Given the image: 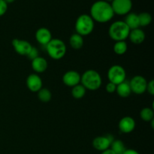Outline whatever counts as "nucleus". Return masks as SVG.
<instances>
[{"mask_svg": "<svg viewBox=\"0 0 154 154\" xmlns=\"http://www.w3.org/2000/svg\"><path fill=\"white\" fill-rule=\"evenodd\" d=\"M116 89H117V85L111 82H108L106 84V87H105V90L108 92V93H114L116 92Z\"/></svg>", "mask_w": 154, "mask_h": 154, "instance_id": "cd10ccee", "label": "nucleus"}, {"mask_svg": "<svg viewBox=\"0 0 154 154\" xmlns=\"http://www.w3.org/2000/svg\"><path fill=\"white\" fill-rule=\"evenodd\" d=\"M110 149L115 154H123L126 150L124 143L121 140H114L111 143Z\"/></svg>", "mask_w": 154, "mask_h": 154, "instance_id": "aec40b11", "label": "nucleus"}, {"mask_svg": "<svg viewBox=\"0 0 154 154\" xmlns=\"http://www.w3.org/2000/svg\"><path fill=\"white\" fill-rule=\"evenodd\" d=\"M12 46L16 53L21 56L28 55L30 50L32 48V45L28 41L19 38H14L12 40Z\"/></svg>", "mask_w": 154, "mask_h": 154, "instance_id": "9d476101", "label": "nucleus"}, {"mask_svg": "<svg viewBox=\"0 0 154 154\" xmlns=\"http://www.w3.org/2000/svg\"><path fill=\"white\" fill-rule=\"evenodd\" d=\"M86 92H87V90L85 89V87L81 84H79L72 87V96L76 99H81L84 97V96L86 95Z\"/></svg>", "mask_w": 154, "mask_h": 154, "instance_id": "412c9836", "label": "nucleus"}, {"mask_svg": "<svg viewBox=\"0 0 154 154\" xmlns=\"http://www.w3.org/2000/svg\"><path fill=\"white\" fill-rule=\"evenodd\" d=\"M108 78L109 82L118 85L126 81V72L120 65H114L108 71Z\"/></svg>", "mask_w": 154, "mask_h": 154, "instance_id": "423d86ee", "label": "nucleus"}, {"mask_svg": "<svg viewBox=\"0 0 154 154\" xmlns=\"http://www.w3.org/2000/svg\"><path fill=\"white\" fill-rule=\"evenodd\" d=\"M114 137L111 135L97 136L93 140V147L98 151L103 152L111 147V143L114 141Z\"/></svg>", "mask_w": 154, "mask_h": 154, "instance_id": "1a4fd4ad", "label": "nucleus"}, {"mask_svg": "<svg viewBox=\"0 0 154 154\" xmlns=\"http://www.w3.org/2000/svg\"><path fill=\"white\" fill-rule=\"evenodd\" d=\"M4 1L8 5V4H11V3H13L15 0H4Z\"/></svg>", "mask_w": 154, "mask_h": 154, "instance_id": "2f4dec72", "label": "nucleus"}, {"mask_svg": "<svg viewBox=\"0 0 154 154\" xmlns=\"http://www.w3.org/2000/svg\"><path fill=\"white\" fill-rule=\"evenodd\" d=\"M90 15L94 22L105 23L111 21L115 14L111 3L105 0H98L92 5Z\"/></svg>", "mask_w": 154, "mask_h": 154, "instance_id": "f257e3e1", "label": "nucleus"}, {"mask_svg": "<svg viewBox=\"0 0 154 154\" xmlns=\"http://www.w3.org/2000/svg\"><path fill=\"white\" fill-rule=\"evenodd\" d=\"M26 84L29 90L33 93H38L43 86L42 78L36 73H33L29 75L26 78Z\"/></svg>", "mask_w": 154, "mask_h": 154, "instance_id": "f8f14e48", "label": "nucleus"}, {"mask_svg": "<svg viewBox=\"0 0 154 154\" xmlns=\"http://www.w3.org/2000/svg\"><path fill=\"white\" fill-rule=\"evenodd\" d=\"M75 28L76 33L81 36L89 35L95 28V22L90 14H81L75 21Z\"/></svg>", "mask_w": 154, "mask_h": 154, "instance_id": "20e7f679", "label": "nucleus"}, {"mask_svg": "<svg viewBox=\"0 0 154 154\" xmlns=\"http://www.w3.org/2000/svg\"><path fill=\"white\" fill-rule=\"evenodd\" d=\"M123 21L127 25V26L130 29V30L140 28L139 19H138V14L134 13V12H129V14L126 15Z\"/></svg>", "mask_w": 154, "mask_h": 154, "instance_id": "f3484780", "label": "nucleus"}, {"mask_svg": "<svg viewBox=\"0 0 154 154\" xmlns=\"http://www.w3.org/2000/svg\"><path fill=\"white\" fill-rule=\"evenodd\" d=\"M116 92H117V95L121 98H127L132 93V90H131L130 85H129V82L125 81L123 82L120 83V84L117 85V89H116Z\"/></svg>", "mask_w": 154, "mask_h": 154, "instance_id": "a211bd4d", "label": "nucleus"}, {"mask_svg": "<svg viewBox=\"0 0 154 154\" xmlns=\"http://www.w3.org/2000/svg\"><path fill=\"white\" fill-rule=\"evenodd\" d=\"M84 44V37L78 33H74L69 38V45L75 50H80L83 48Z\"/></svg>", "mask_w": 154, "mask_h": 154, "instance_id": "6ab92c4d", "label": "nucleus"}, {"mask_svg": "<svg viewBox=\"0 0 154 154\" xmlns=\"http://www.w3.org/2000/svg\"><path fill=\"white\" fill-rule=\"evenodd\" d=\"M140 27H145L150 25L152 22V16L148 12H141L138 14Z\"/></svg>", "mask_w": 154, "mask_h": 154, "instance_id": "393cba45", "label": "nucleus"}, {"mask_svg": "<svg viewBox=\"0 0 154 154\" xmlns=\"http://www.w3.org/2000/svg\"><path fill=\"white\" fill-rule=\"evenodd\" d=\"M45 47L48 56L55 60L63 58L67 51L66 44L63 40L59 38H52Z\"/></svg>", "mask_w": 154, "mask_h": 154, "instance_id": "39448f33", "label": "nucleus"}, {"mask_svg": "<svg viewBox=\"0 0 154 154\" xmlns=\"http://www.w3.org/2000/svg\"><path fill=\"white\" fill-rule=\"evenodd\" d=\"M26 57H28V58L31 61H32V60H35V59L37 58L38 57H39L38 50L36 48H35V47L32 46V49L30 50L29 53L28 55H27Z\"/></svg>", "mask_w": 154, "mask_h": 154, "instance_id": "a878e982", "label": "nucleus"}, {"mask_svg": "<svg viewBox=\"0 0 154 154\" xmlns=\"http://www.w3.org/2000/svg\"><path fill=\"white\" fill-rule=\"evenodd\" d=\"M101 154H115L114 153V152L112 151V150H111V149H108V150H105V151H103V152H102V153H101Z\"/></svg>", "mask_w": 154, "mask_h": 154, "instance_id": "7c9ffc66", "label": "nucleus"}, {"mask_svg": "<svg viewBox=\"0 0 154 154\" xmlns=\"http://www.w3.org/2000/svg\"><path fill=\"white\" fill-rule=\"evenodd\" d=\"M114 52L117 55L122 56L125 54L127 51L128 45L125 41H121V42H116L114 45Z\"/></svg>", "mask_w": 154, "mask_h": 154, "instance_id": "4be33fe9", "label": "nucleus"}, {"mask_svg": "<svg viewBox=\"0 0 154 154\" xmlns=\"http://www.w3.org/2000/svg\"><path fill=\"white\" fill-rule=\"evenodd\" d=\"M37 93L38 99L42 102H44V103L49 102L52 99V93H51V90H48V88H43L42 87Z\"/></svg>", "mask_w": 154, "mask_h": 154, "instance_id": "5701e85b", "label": "nucleus"}, {"mask_svg": "<svg viewBox=\"0 0 154 154\" xmlns=\"http://www.w3.org/2000/svg\"><path fill=\"white\" fill-rule=\"evenodd\" d=\"M52 38V33L46 27H41L36 31L35 39L41 45L46 46Z\"/></svg>", "mask_w": 154, "mask_h": 154, "instance_id": "4468645a", "label": "nucleus"}, {"mask_svg": "<svg viewBox=\"0 0 154 154\" xmlns=\"http://www.w3.org/2000/svg\"><path fill=\"white\" fill-rule=\"evenodd\" d=\"M140 117L144 122H150L154 119V111L150 108H144L140 111Z\"/></svg>", "mask_w": 154, "mask_h": 154, "instance_id": "b1692460", "label": "nucleus"}, {"mask_svg": "<svg viewBox=\"0 0 154 154\" xmlns=\"http://www.w3.org/2000/svg\"><path fill=\"white\" fill-rule=\"evenodd\" d=\"M81 84L86 90L95 91L99 90L102 84V78L100 74L96 70L89 69L81 75Z\"/></svg>", "mask_w": 154, "mask_h": 154, "instance_id": "f03ea898", "label": "nucleus"}, {"mask_svg": "<svg viewBox=\"0 0 154 154\" xmlns=\"http://www.w3.org/2000/svg\"><path fill=\"white\" fill-rule=\"evenodd\" d=\"M132 93L137 95H141L147 90V81L141 75H135L129 81Z\"/></svg>", "mask_w": 154, "mask_h": 154, "instance_id": "6e6552de", "label": "nucleus"}, {"mask_svg": "<svg viewBox=\"0 0 154 154\" xmlns=\"http://www.w3.org/2000/svg\"><path fill=\"white\" fill-rule=\"evenodd\" d=\"M135 126H136L135 120L129 116H126L120 119L118 123L119 129L120 132L124 134L131 133L135 129Z\"/></svg>", "mask_w": 154, "mask_h": 154, "instance_id": "ddd939ff", "label": "nucleus"}, {"mask_svg": "<svg viewBox=\"0 0 154 154\" xmlns=\"http://www.w3.org/2000/svg\"><path fill=\"white\" fill-rule=\"evenodd\" d=\"M81 75L77 71L69 70L66 72L63 76V82L66 86L73 87L81 84Z\"/></svg>", "mask_w": 154, "mask_h": 154, "instance_id": "9b49d317", "label": "nucleus"}, {"mask_svg": "<svg viewBox=\"0 0 154 154\" xmlns=\"http://www.w3.org/2000/svg\"><path fill=\"white\" fill-rule=\"evenodd\" d=\"M123 154H140L137 150L134 149H126Z\"/></svg>", "mask_w": 154, "mask_h": 154, "instance_id": "c756f323", "label": "nucleus"}, {"mask_svg": "<svg viewBox=\"0 0 154 154\" xmlns=\"http://www.w3.org/2000/svg\"><path fill=\"white\" fill-rule=\"evenodd\" d=\"M8 5L4 0H0V17L3 16L6 13L8 10Z\"/></svg>", "mask_w": 154, "mask_h": 154, "instance_id": "bb28decb", "label": "nucleus"}, {"mask_svg": "<svg viewBox=\"0 0 154 154\" xmlns=\"http://www.w3.org/2000/svg\"><path fill=\"white\" fill-rule=\"evenodd\" d=\"M146 91L148 92V93L151 96H153L154 95V81L153 80H151L149 82H147V90Z\"/></svg>", "mask_w": 154, "mask_h": 154, "instance_id": "c85d7f7f", "label": "nucleus"}, {"mask_svg": "<svg viewBox=\"0 0 154 154\" xmlns=\"http://www.w3.org/2000/svg\"><path fill=\"white\" fill-rule=\"evenodd\" d=\"M32 69L36 74H41L45 72L48 67V61L42 57H38L31 61Z\"/></svg>", "mask_w": 154, "mask_h": 154, "instance_id": "2eb2a0df", "label": "nucleus"}, {"mask_svg": "<svg viewBox=\"0 0 154 154\" xmlns=\"http://www.w3.org/2000/svg\"><path fill=\"white\" fill-rule=\"evenodd\" d=\"M105 1H106V2H109V3H111V2L113 1V0H105Z\"/></svg>", "mask_w": 154, "mask_h": 154, "instance_id": "473e14b6", "label": "nucleus"}, {"mask_svg": "<svg viewBox=\"0 0 154 154\" xmlns=\"http://www.w3.org/2000/svg\"><path fill=\"white\" fill-rule=\"evenodd\" d=\"M129 32L130 29L123 20L114 21L108 28V35L115 42L125 41L129 37Z\"/></svg>", "mask_w": 154, "mask_h": 154, "instance_id": "7ed1b4c3", "label": "nucleus"}, {"mask_svg": "<svg viewBox=\"0 0 154 154\" xmlns=\"http://www.w3.org/2000/svg\"><path fill=\"white\" fill-rule=\"evenodd\" d=\"M111 5L114 14L126 16L131 12L133 5L132 0H113L111 2Z\"/></svg>", "mask_w": 154, "mask_h": 154, "instance_id": "0eeeda50", "label": "nucleus"}, {"mask_svg": "<svg viewBox=\"0 0 154 154\" xmlns=\"http://www.w3.org/2000/svg\"><path fill=\"white\" fill-rule=\"evenodd\" d=\"M128 38H129L132 44L140 45V44H142L145 40V33L140 28L132 29L130 30Z\"/></svg>", "mask_w": 154, "mask_h": 154, "instance_id": "dca6fc26", "label": "nucleus"}]
</instances>
